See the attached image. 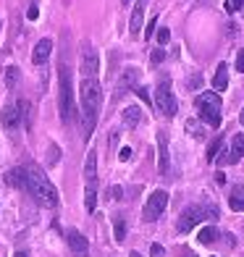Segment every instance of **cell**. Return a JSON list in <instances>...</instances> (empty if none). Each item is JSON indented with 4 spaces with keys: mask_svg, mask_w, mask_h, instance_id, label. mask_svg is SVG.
<instances>
[{
    "mask_svg": "<svg viewBox=\"0 0 244 257\" xmlns=\"http://www.w3.org/2000/svg\"><path fill=\"white\" fill-rule=\"evenodd\" d=\"M155 24H158V19L153 16V19L147 21V29H145V40H150V37H153V32H155Z\"/></svg>",
    "mask_w": 244,
    "mask_h": 257,
    "instance_id": "31",
    "label": "cell"
},
{
    "mask_svg": "<svg viewBox=\"0 0 244 257\" xmlns=\"http://www.w3.org/2000/svg\"><path fill=\"white\" fill-rule=\"evenodd\" d=\"M200 84H202V76H200V74H194V76L189 79V87H192V89H197Z\"/></svg>",
    "mask_w": 244,
    "mask_h": 257,
    "instance_id": "37",
    "label": "cell"
},
{
    "mask_svg": "<svg viewBox=\"0 0 244 257\" xmlns=\"http://www.w3.org/2000/svg\"><path fill=\"white\" fill-rule=\"evenodd\" d=\"M241 3H244V0H226V14H236V11L241 8Z\"/></svg>",
    "mask_w": 244,
    "mask_h": 257,
    "instance_id": "27",
    "label": "cell"
},
{
    "mask_svg": "<svg viewBox=\"0 0 244 257\" xmlns=\"http://www.w3.org/2000/svg\"><path fill=\"white\" fill-rule=\"evenodd\" d=\"M50 50H53V40L50 37H42L37 45H34V50H32V63L34 66H42L50 58Z\"/></svg>",
    "mask_w": 244,
    "mask_h": 257,
    "instance_id": "14",
    "label": "cell"
},
{
    "mask_svg": "<svg viewBox=\"0 0 244 257\" xmlns=\"http://www.w3.org/2000/svg\"><path fill=\"white\" fill-rule=\"evenodd\" d=\"M6 84H8V89H16V84H19V68L16 66L6 68Z\"/></svg>",
    "mask_w": 244,
    "mask_h": 257,
    "instance_id": "25",
    "label": "cell"
},
{
    "mask_svg": "<svg viewBox=\"0 0 244 257\" xmlns=\"http://www.w3.org/2000/svg\"><path fill=\"white\" fill-rule=\"evenodd\" d=\"M129 257H142V254H139V252H132V254H129Z\"/></svg>",
    "mask_w": 244,
    "mask_h": 257,
    "instance_id": "40",
    "label": "cell"
},
{
    "mask_svg": "<svg viewBox=\"0 0 244 257\" xmlns=\"http://www.w3.org/2000/svg\"><path fill=\"white\" fill-rule=\"evenodd\" d=\"M168 40H171V32L163 27V29H158V45H168Z\"/></svg>",
    "mask_w": 244,
    "mask_h": 257,
    "instance_id": "29",
    "label": "cell"
},
{
    "mask_svg": "<svg viewBox=\"0 0 244 257\" xmlns=\"http://www.w3.org/2000/svg\"><path fill=\"white\" fill-rule=\"evenodd\" d=\"M113 233H115V241H118V244L126 239V220H124L121 215L113 218Z\"/></svg>",
    "mask_w": 244,
    "mask_h": 257,
    "instance_id": "22",
    "label": "cell"
},
{
    "mask_svg": "<svg viewBox=\"0 0 244 257\" xmlns=\"http://www.w3.org/2000/svg\"><path fill=\"white\" fill-rule=\"evenodd\" d=\"M14 257H27V252H16Z\"/></svg>",
    "mask_w": 244,
    "mask_h": 257,
    "instance_id": "38",
    "label": "cell"
},
{
    "mask_svg": "<svg viewBox=\"0 0 244 257\" xmlns=\"http://www.w3.org/2000/svg\"><path fill=\"white\" fill-rule=\"evenodd\" d=\"M84 207H87V213H95V207H97V189H89V186H87V192H84Z\"/></svg>",
    "mask_w": 244,
    "mask_h": 257,
    "instance_id": "24",
    "label": "cell"
},
{
    "mask_svg": "<svg viewBox=\"0 0 244 257\" xmlns=\"http://www.w3.org/2000/svg\"><path fill=\"white\" fill-rule=\"evenodd\" d=\"M121 194H124V189H121V186L118 184H115V186H110V189H108V200H121Z\"/></svg>",
    "mask_w": 244,
    "mask_h": 257,
    "instance_id": "28",
    "label": "cell"
},
{
    "mask_svg": "<svg viewBox=\"0 0 244 257\" xmlns=\"http://www.w3.org/2000/svg\"><path fill=\"white\" fill-rule=\"evenodd\" d=\"M163 58H166V50H155L150 61H153V63H163Z\"/></svg>",
    "mask_w": 244,
    "mask_h": 257,
    "instance_id": "36",
    "label": "cell"
},
{
    "mask_svg": "<svg viewBox=\"0 0 244 257\" xmlns=\"http://www.w3.org/2000/svg\"><path fill=\"white\" fill-rule=\"evenodd\" d=\"M124 6H129V0H124Z\"/></svg>",
    "mask_w": 244,
    "mask_h": 257,
    "instance_id": "41",
    "label": "cell"
},
{
    "mask_svg": "<svg viewBox=\"0 0 244 257\" xmlns=\"http://www.w3.org/2000/svg\"><path fill=\"white\" fill-rule=\"evenodd\" d=\"M239 121H241V123H244V108H241V115H239Z\"/></svg>",
    "mask_w": 244,
    "mask_h": 257,
    "instance_id": "39",
    "label": "cell"
},
{
    "mask_svg": "<svg viewBox=\"0 0 244 257\" xmlns=\"http://www.w3.org/2000/svg\"><path fill=\"white\" fill-rule=\"evenodd\" d=\"M0 121H3V126L8 128V132H14V128L21 126V113L16 108V102H8L3 108V115H0Z\"/></svg>",
    "mask_w": 244,
    "mask_h": 257,
    "instance_id": "15",
    "label": "cell"
},
{
    "mask_svg": "<svg viewBox=\"0 0 244 257\" xmlns=\"http://www.w3.org/2000/svg\"><path fill=\"white\" fill-rule=\"evenodd\" d=\"M220 145H223V139L215 137V142H213L210 147H207V160H210V163H213V160H215V155L220 153Z\"/></svg>",
    "mask_w": 244,
    "mask_h": 257,
    "instance_id": "26",
    "label": "cell"
},
{
    "mask_svg": "<svg viewBox=\"0 0 244 257\" xmlns=\"http://www.w3.org/2000/svg\"><path fill=\"white\" fill-rule=\"evenodd\" d=\"M194 105H197V113H200V121H205L213 128L220 126V97H218V92H202V95H197Z\"/></svg>",
    "mask_w": 244,
    "mask_h": 257,
    "instance_id": "4",
    "label": "cell"
},
{
    "mask_svg": "<svg viewBox=\"0 0 244 257\" xmlns=\"http://www.w3.org/2000/svg\"><path fill=\"white\" fill-rule=\"evenodd\" d=\"M134 92H137V95H139V100H142V102H147V105H150V102H153V97H150V92H147L145 87H137Z\"/></svg>",
    "mask_w": 244,
    "mask_h": 257,
    "instance_id": "30",
    "label": "cell"
},
{
    "mask_svg": "<svg viewBox=\"0 0 244 257\" xmlns=\"http://www.w3.org/2000/svg\"><path fill=\"white\" fill-rule=\"evenodd\" d=\"M184 128L194 137V139H205V128H202V123L200 121H194V118H189L187 123H184Z\"/></svg>",
    "mask_w": 244,
    "mask_h": 257,
    "instance_id": "23",
    "label": "cell"
},
{
    "mask_svg": "<svg viewBox=\"0 0 244 257\" xmlns=\"http://www.w3.org/2000/svg\"><path fill=\"white\" fill-rule=\"evenodd\" d=\"M197 239H200L202 244H213V241H218V228L215 226H205L200 233H197Z\"/></svg>",
    "mask_w": 244,
    "mask_h": 257,
    "instance_id": "21",
    "label": "cell"
},
{
    "mask_svg": "<svg viewBox=\"0 0 244 257\" xmlns=\"http://www.w3.org/2000/svg\"><path fill=\"white\" fill-rule=\"evenodd\" d=\"M84 181L89 189H97V153L89 150L87 153V163H84Z\"/></svg>",
    "mask_w": 244,
    "mask_h": 257,
    "instance_id": "13",
    "label": "cell"
},
{
    "mask_svg": "<svg viewBox=\"0 0 244 257\" xmlns=\"http://www.w3.org/2000/svg\"><path fill=\"white\" fill-rule=\"evenodd\" d=\"M58 113L63 123H71L76 115V97L71 87V68L61 66L58 68Z\"/></svg>",
    "mask_w": 244,
    "mask_h": 257,
    "instance_id": "3",
    "label": "cell"
},
{
    "mask_svg": "<svg viewBox=\"0 0 244 257\" xmlns=\"http://www.w3.org/2000/svg\"><path fill=\"white\" fill-rule=\"evenodd\" d=\"M189 257H197V254H189Z\"/></svg>",
    "mask_w": 244,
    "mask_h": 257,
    "instance_id": "42",
    "label": "cell"
},
{
    "mask_svg": "<svg viewBox=\"0 0 244 257\" xmlns=\"http://www.w3.org/2000/svg\"><path fill=\"white\" fill-rule=\"evenodd\" d=\"M6 184L14 189H24L27 192V168H11L6 173Z\"/></svg>",
    "mask_w": 244,
    "mask_h": 257,
    "instance_id": "17",
    "label": "cell"
},
{
    "mask_svg": "<svg viewBox=\"0 0 244 257\" xmlns=\"http://www.w3.org/2000/svg\"><path fill=\"white\" fill-rule=\"evenodd\" d=\"M226 87H228V66L226 63H218L215 76H213V89L215 92H223Z\"/></svg>",
    "mask_w": 244,
    "mask_h": 257,
    "instance_id": "19",
    "label": "cell"
},
{
    "mask_svg": "<svg viewBox=\"0 0 244 257\" xmlns=\"http://www.w3.org/2000/svg\"><path fill=\"white\" fill-rule=\"evenodd\" d=\"M97 71H100V55L89 42H84V48H81V74H84V79H97Z\"/></svg>",
    "mask_w": 244,
    "mask_h": 257,
    "instance_id": "7",
    "label": "cell"
},
{
    "mask_svg": "<svg viewBox=\"0 0 244 257\" xmlns=\"http://www.w3.org/2000/svg\"><path fill=\"white\" fill-rule=\"evenodd\" d=\"M155 105H158V110L166 115V118H173L179 110V102L176 97H173V89H171V81L168 79H163L158 89H155Z\"/></svg>",
    "mask_w": 244,
    "mask_h": 257,
    "instance_id": "5",
    "label": "cell"
},
{
    "mask_svg": "<svg viewBox=\"0 0 244 257\" xmlns=\"http://www.w3.org/2000/svg\"><path fill=\"white\" fill-rule=\"evenodd\" d=\"M118 160H121V163L132 160V147H121V153H118Z\"/></svg>",
    "mask_w": 244,
    "mask_h": 257,
    "instance_id": "34",
    "label": "cell"
},
{
    "mask_svg": "<svg viewBox=\"0 0 244 257\" xmlns=\"http://www.w3.org/2000/svg\"><path fill=\"white\" fill-rule=\"evenodd\" d=\"M27 192L34 197V202L42 207H55L58 205V189L45 176V171L37 166H27Z\"/></svg>",
    "mask_w": 244,
    "mask_h": 257,
    "instance_id": "2",
    "label": "cell"
},
{
    "mask_svg": "<svg viewBox=\"0 0 244 257\" xmlns=\"http://www.w3.org/2000/svg\"><path fill=\"white\" fill-rule=\"evenodd\" d=\"M37 16H40L37 6H29V11H27V19H29V21H37Z\"/></svg>",
    "mask_w": 244,
    "mask_h": 257,
    "instance_id": "35",
    "label": "cell"
},
{
    "mask_svg": "<svg viewBox=\"0 0 244 257\" xmlns=\"http://www.w3.org/2000/svg\"><path fill=\"white\" fill-rule=\"evenodd\" d=\"M124 126L126 128H134V126H139V121H142V110L137 108V105H129V108H124Z\"/></svg>",
    "mask_w": 244,
    "mask_h": 257,
    "instance_id": "20",
    "label": "cell"
},
{
    "mask_svg": "<svg viewBox=\"0 0 244 257\" xmlns=\"http://www.w3.org/2000/svg\"><path fill=\"white\" fill-rule=\"evenodd\" d=\"M236 71L244 74V48H239V53H236Z\"/></svg>",
    "mask_w": 244,
    "mask_h": 257,
    "instance_id": "32",
    "label": "cell"
},
{
    "mask_svg": "<svg viewBox=\"0 0 244 257\" xmlns=\"http://www.w3.org/2000/svg\"><path fill=\"white\" fill-rule=\"evenodd\" d=\"M200 220H205L202 205H189V207L179 215V223H176V226H179V231H181V233H187V231H192L197 223H200Z\"/></svg>",
    "mask_w": 244,
    "mask_h": 257,
    "instance_id": "8",
    "label": "cell"
},
{
    "mask_svg": "<svg viewBox=\"0 0 244 257\" xmlns=\"http://www.w3.org/2000/svg\"><path fill=\"white\" fill-rule=\"evenodd\" d=\"M66 241L71 247L74 257H89V241L84 239V233L76 231V228H68L66 231Z\"/></svg>",
    "mask_w": 244,
    "mask_h": 257,
    "instance_id": "10",
    "label": "cell"
},
{
    "mask_svg": "<svg viewBox=\"0 0 244 257\" xmlns=\"http://www.w3.org/2000/svg\"><path fill=\"white\" fill-rule=\"evenodd\" d=\"M139 68L129 66V68H124V74H121V81H118V89L121 92H129V89H137L139 84Z\"/></svg>",
    "mask_w": 244,
    "mask_h": 257,
    "instance_id": "16",
    "label": "cell"
},
{
    "mask_svg": "<svg viewBox=\"0 0 244 257\" xmlns=\"http://www.w3.org/2000/svg\"><path fill=\"white\" fill-rule=\"evenodd\" d=\"M166 207H168V192L166 189H155L153 194L147 197L145 210H142V218L147 220V223H153V220H158L163 213H166Z\"/></svg>",
    "mask_w": 244,
    "mask_h": 257,
    "instance_id": "6",
    "label": "cell"
},
{
    "mask_svg": "<svg viewBox=\"0 0 244 257\" xmlns=\"http://www.w3.org/2000/svg\"><path fill=\"white\" fill-rule=\"evenodd\" d=\"M150 257H166V249H163L160 244H153V247H150Z\"/></svg>",
    "mask_w": 244,
    "mask_h": 257,
    "instance_id": "33",
    "label": "cell"
},
{
    "mask_svg": "<svg viewBox=\"0 0 244 257\" xmlns=\"http://www.w3.org/2000/svg\"><path fill=\"white\" fill-rule=\"evenodd\" d=\"M158 171H160V176H168V171H171V158H168V137L166 132H158Z\"/></svg>",
    "mask_w": 244,
    "mask_h": 257,
    "instance_id": "11",
    "label": "cell"
},
{
    "mask_svg": "<svg viewBox=\"0 0 244 257\" xmlns=\"http://www.w3.org/2000/svg\"><path fill=\"white\" fill-rule=\"evenodd\" d=\"M79 102H81V132H84V139H89L97 126V113H100V81L97 79H81Z\"/></svg>",
    "mask_w": 244,
    "mask_h": 257,
    "instance_id": "1",
    "label": "cell"
},
{
    "mask_svg": "<svg viewBox=\"0 0 244 257\" xmlns=\"http://www.w3.org/2000/svg\"><path fill=\"white\" fill-rule=\"evenodd\" d=\"M244 155V134H234V139H231V150L228 153H223L218 160V166H234V163H239Z\"/></svg>",
    "mask_w": 244,
    "mask_h": 257,
    "instance_id": "9",
    "label": "cell"
},
{
    "mask_svg": "<svg viewBox=\"0 0 244 257\" xmlns=\"http://www.w3.org/2000/svg\"><path fill=\"white\" fill-rule=\"evenodd\" d=\"M228 207L236 210V213H241V210H244V186L241 184L231 186V192H228Z\"/></svg>",
    "mask_w": 244,
    "mask_h": 257,
    "instance_id": "18",
    "label": "cell"
},
{
    "mask_svg": "<svg viewBox=\"0 0 244 257\" xmlns=\"http://www.w3.org/2000/svg\"><path fill=\"white\" fill-rule=\"evenodd\" d=\"M145 8H147V0H137L134 8H132V19H129V34H132V37H139V32H142Z\"/></svg>",
    "mask_w": 244,
    "mask_h": 257,
    "instance_id": "12",
    "label": "cell"
}]
</instances>
